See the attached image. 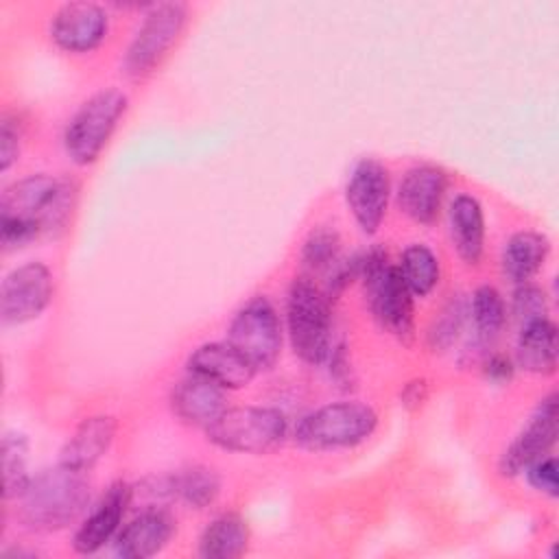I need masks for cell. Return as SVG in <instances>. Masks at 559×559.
<instances>
[{
	"label": "cell",
	"mask_w": 559,
	"mask_h": 559,
	"mask_svg": "<svg viewBox=\"0 0 559 559\" xmlns=\"http://www.w3.org/2000/svg\"><path fill=\"white\" fill-rule=\"evenodd\" d=\"M450 238L456 255L465 264H478L485 251V214L483 205L472 194H456L448 210Z\"/></svg>",
	"instance_id": "cell-20"
},
{
	"label": "cell",
	"mask_w": 559,
	"mask_h": 559,
	"mask_svg": "<svg viewBox=\"0 0 559 559\" xmlns=\"http://www.w3.org/2000/svg\"><path fill=\"white\" fill-rule=\"evenodd\" d=\"M227 343L242 354L255 371L271 369L282 352V321L269 297L245 301L227 325Z\"/></svg>",
	"instance_id": "cell-9"
},
{
	"label": "cell",
	"mask_w": 559,
	"mask_h": 559,
	"mask_svg": "<svg viewBox=\"0 0 559 559\" xmlns=\"http://www.w3.org/2000/svg\"><path fill=\"white\" fill-rule=\"evenodd\" d=\"M129 507H131V485L122 480L111 483L100 496V500L92 507V511L79 524L72 537V548L79 555L98 552L107 542H111L118 535Z\"/></svg>",
	"instance_id": "cell-14"
},
{
	"label": "cell",
	"mask_w": 559,
	"mask_h": 559,
	"mask_svg": "<svg viewBox=\"0 0 559 559\" xmlns=\"http://www.w3.org/2000/svg\"><path fill=\"white\" fill-rule=\"evenodd\" d=\"M186 367H188V373L201 376L225 391L247 386L258 373L249 365V360L242 354H238L227 341H212V343L199 345L188 356Z\"/></svg>",
	"instance_id": "cell-17"
},
{
	"label": "cell",
	"mask_w": 559,
	"mask_h": 559,
	"mask_svg": "<svg viewBox=\"0 0 559 559\" xmlns=\"http://www.w3.org/2000/svg\"><path fill=\"white\" fill-rule=\"evenodd\" d=\"M360 282L365 301L378 325L400 343L411 345L415 338L413 293L404 284L397 264L389 262V253L382 247L362 253Z\"/></svg>",
	"instance_id": "cell-3"
},
{
	"label": "cell",
	"mask_w": 559,
	"mask_h": 559,
	"mask_svg": "<svg viewBox=\"0 0 559 559\" xmlns=\"http://www.w3.org/2000/svg\"><path fill=\"white\" fill-rule=\"evenodd\" d=\"M557 395L548 393L535 406L528 424L518 432V437L504 448L498 459V472L504 478L520 476L533 461L550 454L557 443Z\"/></svg>",
	"instance_id": "cell-12"
},
{
	"label": "cell",
	"mask_w": 559,
	"mask_h": 559,
	"mask_svg": "<svg viewBox=\"0 0 559 559\" xmlns=\"http://www.w3.org/2000/svg\"><path fill=\"white\" fill-rule=\"evenodd\" d=\"M20 142H22V133L15 120L2 118V124H0V170L2 173H7L17 162Z\"/></svg>",
	"instance_id": "cell-32"
},
{
	"label": "cell",
	"mask_w": 559,
	"mask_h": 559,
	"mask_svg": "<svg viewBox=\"0 0 559 559\" xmlns=\"http://www.w3.org/2000/svg\"><path fill=\"white\" fill-rule=\"evenodd\" d=\"M528 480V485L548 496V498H557L559 493V483H557V459L552 454H546L537 461H533L524 472H522Z\"/></svg>",
	"instance_id": "cell-31"
},
{
	"label": "cell",
	"mask_w": 559,
	"mask_h": 559,
	"mask_svg": "<svg viewBox=\"0 0 559 559\" xmlns=\"http://www.w3.org/2000/svg\"><path fill=\"white\" fill-rule=\"evenodd\" d=\"M173 500L190 507L205 509L221 493V476L207 465H188L168 474Z\"/></svg>",
	"instance_id": "cell-25"
},
{
	"label": "cell",
	"mask_w": 559,
	"mask_h": 559,
	"mask_svg": "<svg viewBox=\"0 0 559 559\" xmlns=\"http://www.w3.org/2000/svg\"><path fill=\"white\" fill-rule=\"evenodd\" d=\"M52 273L44 262H26L9 271L0 286V314L7 325L28 323L50 306Z\"/></svg>",
	"instance_id": "cell-10"
},
{
	"label": "cell",
	"mask_w": 559,
	"mask_h": 559,
	"mask_svg": "<svg viewBox=\"0 0 559 559\" xmlns=\"http://www.w3.org/2000/svg\"><path fill=\"white\" fill-rule=\"evenodd\" d=\"M116 428L118 424L111 415L85 417L61 445L59 463L87 474L111 448Z\"/></svg>",
	"instance_id": "cell-19"
},
{
	"label": "cell",
	"mask_w": 559,
	"mask_h": 559,
	"mask_svg": "<svg viewBox=\"0 0 559 559\" xmlns=\"http://www.w3.org/2000/svg\"><path fill=\"white\" fill-rule=\"evenodd\" d=\"M389 199L391 177L386 166L376 157L358 159L345 186V201L362 234L373 236L380 229L386 216Z\"/></svg>",
	"instance_id": "cell-11"
},
{
	"label": "cell",
	"mask_w": 559,
	"mask_h": 559,
	"mask_svg": "<svg viewBox=\"0 0 559 559\" xmlns=\"http://www.w3.org/2000/svg\"><path fill=\"white\" fill-rule=\"evenodd\" d=\"M129 107V98L118 87H105L85 98L63 129V151L76 166L94 164L111 140Z\"/></svg>",
	"instance_id": "cell-7"
},
{
	"label": "cell",
	"mask_w": 559,
	"mask_h": 559,
	"mask_svg": "<svg viewBox=\"0 0 559 559\" xmlns=\"http://www.w3.org/2000/svg\"><path fill=\"white\" fill-rule=\"evenodd\" d=\"M26 454H28V441L20 432H7L2 437L0 445V459H2V487H4V500H17L24 489L31 483L28 465H26Z\"/></svg>",
	"instance_id": "cell-27"
},
{
	"label": "cell",
	"mask_w": 559,
	"mask_h": 559,
	"mask_svg": "<svg viewBox=\"0 0 559 559\" xmlns=\"http://www.w3.org/2000/svg\"><path fill=\"white\" fill-rule=\"evenodd\" d=\"M341 258V236L332 227H314L301 245V266L312 273H325Z\"/></svg>",
	"instance_id": "cell-29"
},
{
	"label": "cell",
	"mask_w": 559,
	"mask_h": 559,
	"mask_svg": "<svg viewBox=\"0 0 559 559\" xmlns=\"http://www.w3.org/2000/svg\"><path fill=\"white\" fill-rule=\"evenodd\" d=\"M288 437V419L271 406H227L207 428L205 439L227 452L269 454Z\"/></svg>",
	"instance_id": "cell-6"
},
{
	"label": "cell",
	"mask_w": 559,
	"mask_h": 559,
	"mask_svg": "<svg viewBox=\"0 0 559 559\" xmlns=\"http://www.w3.org/2000/svg\"><path fill=\"white\" fill-rule=\"evenodd\" d=\"M467 314L472 319L476 349H487V345L502 332L507 323V304L493 286L485 284L472 293Z\"/></svg>",
	"instance_id": "cell-24"
},
{
	"label": "cell",
	"mask_w": 559,
	"mask_h": 559,
	"mask_svg": "<svg viewBox=\"0 0 559 559\" xmlns=\"http://www.w3.org/2000/svg\"><path fill=\"white\" fill-rule=\"evenodd\" d=\"M467 319V299L463 295H450L428 328V347L432 352L450 349L463 332Z\"/></svg>",
	"instance_id": "cell-28"
},
{
	"label": "cell",
	"mask_w": 559,
	"mask_h": 559,
	"mask_svg": "<svg viewBox=\"0 0 559 559\" xmlns=\"http://www.w3.org/2000/svg\"><path fill=\"white\" fill-rule=\"evenodd\" d=\"M76 183L46 173L28 175L0 194V240L7 251L31 245L39 236L57 234L70 221Z\"/></svg>",
	"instance_id": "cell-1"
},
{
	"label": "cell",
	"mask_w": 559,
	"mask_h": 559,
	"mask_svg": "<svg viewBox=\"0 0 559 559\" xmlns=\"http://www.w3.org/2000/svg\"><path fill=\"white\" fill-rule=\"evenodd\" d=\"M109 31V15L96 2H66L50 20V39L66 52L96 50Z\"/></svg>",
	"instance_id": "cell-13"
},
{
	"label": "cell",
	"mask_w": 559,
	"mask_h": 559,
	"mask_svg": "<svg viewBox=\"0 0 559 559\" xmlns=\"http://www.w3.org/2000/svg\"><path fill=\"white\" fill-rule=\"evenodd\" d=\"M376 426L378 413L373 406L358 400H341L306 413L295 424L293 437L304 450H341L367 441Z\"/></svg>",
	"instance_id": "cell-5"
},
{
	"label": "cell",
	"mask_w": 559,
	"mask_h": 559,
	"mask_svg": "<svg viewBox=\"0 0 559 559\" xmlns=\"http://www.w3.org/2000/svg\"><path fill=\"white\" fill-rule=\"evenodd\" d=\"M175 535V518L164 509H142L114 537V550L122 559H148L162 552Z\"/></svg>",
	"instance_id": "cell-16"
},
{
	"label": "cell",
	"mask_w": 559,
	"mask_h": 559,
	"mask_svg": "<svg viewBox=\"0 0 559 559\" xmlns=\"http://www.w3.org/2000/svg\"><path fill=\"white\" fill-rule=\"evenodd\" d=\"M511 314L520 328L537 319H548L546 293L531 282L515 284V290L511 295Z\"/></svg>",
	"instance_id": "cell-30"
},
{
	"label": "cell",
	"mask_w": 559,
	"mask_h": 559,
	"mask_svg": "<svg viewBox=\"0 0 559 559\" xmlns=\"http://www.w3.org/2000/svg\"><path fill=\"white\" fill-rule=\"evenodd\" d=\"M286 334L295 356L306 365H321L332 352L330 299L310 275L293 280L286 299Z\"/></svg>",
	"instance_id": "cell-4"
},
{
	"label": "cell",
	"mask_w": 559,
	"mask_h": 559,
	"mask_svg": "<svg viewBox=\"0 0 559 559\" xmlns=\"http://www.w3.org/2000/svg\"><path fill=\"white\" fill-rule=\"evenodd\" d=\"M90 498L92 487L85 472L57 463L35 474L17 498L20 520L31 531H61L87 511Z\"/></svg>",
	"instance_id": "cell-2"
},
{
	"label": "cell",
	"mask_w": 559,
	"mask_h": 559,
	"mask_svg": "<svg viewBox=\"0 0 559 559\" xmlns=\"http://www.w3.org/2000/svg\"><path fill=\"white\" fill-rule=\"evenodd\" d=\"M170 408L183 424L205 430L227 408V395L218 384L188 373L173 386Z\"/></svg>",
	"instance_id": "cell-18"
},
{
	"label": "cell",
	"mask_w": 559,
	"mask_h": 559,
	"mask_svg": "<svg viewBox=\"0 0 559 559\" xmlns=\"http://www.w3.org/2000/svg\"><path fill=\"white\" fill-rule=\"evenodd\" d=\"M550 255V240L533 229L515 231L502 247V273L513 284L531 282Z\"/></svg>",
	"instance_id": "cell-22"
},
{
	"label": "cell",
	"mask_w": 559,
	"mask_h": 559,
	"mask_svg": "<svg viewBox=\"0 0 559 559\" xmlns=\"http://www.w3.org/2000/svg\"><path fill=\"white\" fill-rule=\"evenodd\" d=\"M186 22L188 7L183 2L151 4L124 50L120 63L122 72L129 79L148 76L175 46V41L183 33Z\"/></svg>",
	"instance_id": "cell-8"
},
{
	"label": "cell",
	"mask_w": 559,
	"mask_h": 559,
	"mask_svg": "<svg viewBox=\"0 0 559 559\" xmlns=\"http://www.w3.org/2000/svg\"><path fill=\"white\" fill-rule=\"evenodd\" d=\"M397 271L413 297L430 295L441 277V264L428 245L413 242L402 251Z\"/></svg>",
	"instance_id": "cell-26"
},
{
	"label": "cell",
	"mask_w": 559,
	"mask_h": 559,
	"mask_svg": "<svg viewBox=\"0 0 559 559\" xmlns=\"http://www.w3.org/2000/svg\"><path fill=\"white\" fill-rule=\"evenodd\" d=\"M249 524L242 515L227 511L210 520L199 537V557L203 559H236L249 548Z\"/></svg>",
	"instance_id": "cell-23"
},
{
	"label": "cell",
	"mask_w": 559,
	"mask_h": 559,
	"mask_svg": "<svg viewBox=\"0 0 559 559\" xmlns=\"http://www.w3.org/2000/svg\"><path fill=\"white\" fill-rule=\"evenodd\" d=\"M328 362H330L332 380L338 386L349 389L354 384V371H352V365H349V358H347V347L343 343L341 345H332Z\"/></svg>",
	"instance_id": "cell-33"
},
{
	"label": "cell",
	"mask_w": 559,
	"mask_h": 559,
	"mask_svg": "<svg viewBox=\"0 0 559 559\" xmlns=\"http://www.w3.org/2000/svg\"><path fill=\"white\" fill-rule=\"evenodd\" d=\"M515 367L550 376L557 369V325L550 319H537L520 328L515 341Z\"/></svg>",
	"instance_id": "cell-21"
},
{
	"label": "cell",
	"mask_w": 559,
	"mask_h": 559,
	"mask_svg": "<svg viewBox=\"0 0 559 559\" xmlns=\"http://www.w3.org/2000/svg\"><path fill=\"white\" fill-rule=\"evenodd\" d=\"M513 371H515V362L504 356V354H485L483 358V373L487 380L496 382V384H502V382H509L513 378Z\"/></svg>",
	"instance_id": "cell-34"
},
{
	"label": "cell",
	"mask_w": 559,
	"mask_h": 559,
	"mask_svg": "<svg viewBox=\"0 0 559 559\" xmlns=\"http://www.w3.org/2000/svg\"><path fill=\"white\" fill-rule=\"evenodd\" d=\"M448 190V173L435 164H419L404 173L397 186L400 210L419 225H432L439 218Z\"/></svg>",
	"instance_id": "cell-15"
},
{
	"label": "cell",
	"mask_w": 559,
	"mask_h": 559,
	"mask_svg": "<svg viewBox=\"0 0 559 559\" xmlns=\"http://www.w3.org/2000/svg\"><path fill=\"white\" fill-rule=\"evenodd\" d=\"M402 406L406 411H417L424 406V402L428 400V380L426 378H413L404 384L402 393H400Z\"/></svg>",
	"instance_id": "cell-35"
}]
</instances>
